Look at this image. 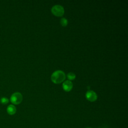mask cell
<instances>
[{"label": "cell", "instance_id": "9", "mask_svg": "<svg viewBox=\"0 0 128 128\" xmlns=\"http://www.w3.org/2000/svg\"><path fill=\"white\" fill-rule=\"evenodd\" d=\"M0 102L2 104H6L8 102V99L6 97H2L0 98Z\"/></svg>", "mask_w": 128, "mask_h": 128}, {"label": "cell", "instance_id": "5", "mask_svg": "<svg viewBox=\"0 0 128 128\" xmlns=\"http://www.w3.org/2000/svg\"><path fill=\"white\" fill-rule=\"evenodd\" d=\"M73 87V84L70 80H67L64 82L62 84V88L66 92L70 91Z\"/></svg>", "mask_w": 128, "mask_h": 128}, {"label": "cell", "instance_id": "3", "mask_svg": "<svg viewBox=\"0 0 128 128\" xmlns=\"http://www.w3.org/2000/svg\"><path fill=\"white\" fill-rule=\"evenodd\" d=\"M10 100L13 104H18L22 100V96L20 92H16L11 96Z\"/></svg>", "mask_w": 128, "mask_h": 128}, {"label": "cell", "instance_id": "10", "mask_svg": "<svg viewBox=\"0 0 128 128\" xmlns=\"http://www.w3.org/2000/svg\"><path fill=\"white\" fill-rule=\"evenodd\" d=\"M90 128V127H88V128Z\"/></svg>", "mask_w": 128, "mask_h": 128}, {"label": "cell", "instance_id": "7", "mask_svg": "<svg viewBox=\"0 0 128 128\" xmlns=\"http://www.w3.org/2000/svg\"><path fill=\"white\" fill-rule=\"evenodd\" d=\"M67 77L70 80H74L76 78V74L73 72H69L67 74Z\"/></svg>", "mask_w": 128, "mask_h": 128}, {"label": "cell", "instance_id": "8", "mask_svg": "<svg viewBox=\"0 0 128 128\" xmlns=\"http://www.w3.org/2000/svg\"><path fill=\"white\" fill-rule=\"evenodd\" d=\"M60 23L62 26H66L68 24V20L65 18H62L60 20Z\"/></svg>", "mask_w": 128, "mask_h": 128}, {"label": "cell", "instance_id": "4", "mask_svg": "<svg viewBox=\"0 0 128 128\" xmlns=\"http://www.w3.org/2000/svg\"><path fill=\"white\" fill-rule=\"evenodd\" d=\"M86 99L90 102H94L97 100L98 96L96 93L93 90H88L86 94Z\"/></svg>", "mask_w": 128, "mask_h": 128}, {"label": "cell", "instance_id": "1", "mask_svg": "<svg viewBox=\"0 0 128 128\" xmlns=\"http://www.w3.org/2000/svg\"><path fill=\"white\" fill-rule=\"evenodd\" d=\"M66 78V75L62 70H58L54 72L51 76L52 81L56 84L62 82Z\"/></svg>", "mask_w": 128, "mask_h": 128}, {"label": "cell", "instance_id": "6", "mask_svg": "<svg viewBox=\"0 0 128 128\" xmlns=\"http://www.w3.org/2000/svg\"><path fill=\"white\" fill-rule=\"evenodd\" d=\"M8 113L10 115H13L15 114L16 111V106L13 104H10L7 107L6 109Z\"/></svg>", "mask_w": 128, "mask_h": 128}, {"label": "cell", "instance_id": "2", "mask_svg": "<svg viewBox=\"0 0 128 128\" xmlns=\"http://www.w3.org/2000/svg\"><path fill=\"white\" fill-rule=\"evenodd\" d=\"M52 14L56 16H62L64 13V8L60 5L54 6L51 9Z\"/></svg>", "mask_w": 128, "mask_h": 128}]
</instances>
